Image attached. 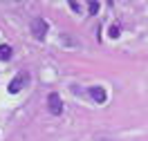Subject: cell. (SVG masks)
<instances>
[{
	"label": "cell",
	"instance_id": "obj_2",
	"mask_svg": "<svg viewBox=\"0 0 148 141\" xmlns=\"http://www.w3.org/2000/svg\"><path fill=\"white\" fill-rule=\"evenodd\" d=\"M47 108H49V112L52 114H61L63 112V103H61V96L56 92H52L47 96Z\"/></svg>",
	"mask_w": 148,
	"mask_h": 141
},
{
	"label": "cell",
	"instance_id": "obj_1",
	"mask_svg": "<svg viewBox=\"0 0 148 141\" xmlns=\"http://www.w3.org/2000/svg\"><path fill=\"white\" fill-rule=\"evenodd\" d=\"M47 20L43 18H34L32 20V34H34V38H38V40H43V38L47 36Z\"/></svg>",
	"mask_w": 148,
	"mask_h": 141
},
{
	"label": "cell",
	"instance_id": "obj_7",
	"mask_svg": "<svg viewBox=\"0 0 148 141\" xmlns=\"http://www.w3.org/2000/svg\"><path fill=\"white\" fill-rule=\"evenodd\" d=\"M117 36H119V27L112 25V27H110V38H117Z\"/></svg>",
	"mask_w": 148,
	"mask_h": 141
},
{
	"label": "cell",
	"instance_id": "obj_5",
	"mask_svg": "<svg viewBox=\"0 0 148 141\" xmlns=\"http://www.w3.org/2000/svg\"><path fill=\"white\" fill-rule=\"evenodd\" d=\"M11 56V47L9 45H0V61H7Z\"/></svg>",
	"mask_w": 148,
	"mask_h": 141
},
{
	"label": "cell",
	"instance_id": "obj_6",
	"mask_svg": "<svg viewBox=\"0 0 148 141\" xmlns=\"http://www.w3.org/2000/svg\"><path fill=\"white\" fill-rule=\"evenodd\" d=\"M88 9H90V14H97L99 11V2H88Z\"/></svg>",
	"mask_w": 148,
	"mask_h": 141
},
{
	"label": "cell",
	"instance_id": "obj_4",
	"mask_svg": "<svg viewBox=\"0 0 148 141\" xmlns=\"http://www.w3.org/2000/svg\"><path fill=\"white\" fill-rule=\"evenodd\" d=\"M90 96H92L97 103H106V90L99 87V85H97V87H90Z\"/></svg>",
	"mask_w": 148,
	"mask_h": 141
},
{
	"label": "cell",
	"instance_id": "obj_3",
	"mask_svg": "<svg viewBox=\"0 0 148 141\" xmlns=\"http://www.w3.org/2000/svg\"><path fill=\"white\" fill-rule=\"evenodd\" d=\"M25 83H27V74H18V76H16V78L9 83V92H11V94L20 92V90L25 87Z\"/></svg>",
	"mask_w": 148,
	"mask_h": 141
}]
</instances>
